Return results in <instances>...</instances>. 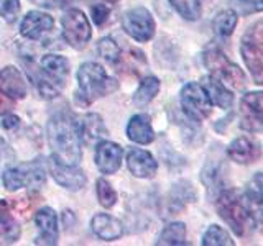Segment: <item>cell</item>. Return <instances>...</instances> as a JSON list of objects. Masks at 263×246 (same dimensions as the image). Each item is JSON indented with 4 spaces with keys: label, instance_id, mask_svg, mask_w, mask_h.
Here are the masks:
<instances>
[{
    "label": "cell",
    "instance_id": "obj_15",
    "mask_svg": "<svg viewBox=\"0 0 263 246\" xmlns=\"http://www.w3.org/2000/svg\"><path fill=\"white\" fill-rule=\"evenodd\" d=\"M53 16L43 12H30L22 20L20 33L28 39H40L41 36L53 28Z\"/></svg>",
    "mask_w": 263,
    "mask_h": 246
},
{
    "label": "cell",
    "instance_id": "obj_5",
    "mask_svg": "<svg viewBox=\"0 0 263 246\" xmlns=\"http://www.w3.org/2000/svg\"><path fill=\"white\" fill-rule=\"evenodd\" d=\"M204 66L211 72V77L220 80L224 86L242 89L245 86V74L237 64H234L219 48L212 46L204 51Z\"/></svg>",
    "mask_w": 263,
    "mask_h": 246
},
{
    "label": "cell",
    "instance_id": "obj_38",
    "mask_svg": "<svg viewBox=\"0 0 263 246\" xmlns=\"http://www.w3.org/2000/svg\"><path fill=\"white\" fill-rule=\"evenodd\" d=\"M10 107H12V104H10V100H8V97L0 95V115L10 110Z\"/></svg>",
    "mask_w": 263,
    "mask_h": 246
},
{
    "label": "cell",
    "instance_id": "obj_19",
    "mask_svg": "<svg viewBox=\"0 0 263 246\" xmlns=\"http://www.w3.org/2000/svg\"><path fill=\"white\" fill-rule=\"evenodd\" d=\"M90 228H92V232L101 240L105 241L117 240L123 233V227L120 221L117 218L107 215V213H97V215H94L92 221H90Z\"/></svg>",
    "mask_w": 263,
    "mask_h": 246
},
{
    "label": "cell",
    "instance_id": "obj_6",
    "mask_svg": "<svg viewBox=\"0 0 263 246\" xmlns=\"http://www.w3.org/2000/svg\"><path fill=\"white\" fill-rule=\"evenodd\" d=\"M2 179L7 191H16L20 187H41L45 184L46 176L40 162H25L16 168H7L2 172Z\"/></svg>",
    "mask_w": 263,
    "mask_h": 246
},
{
    "label": "cell",
    "instance_id": "obj_31",
    "mask_svg": "<svg viewBox=\"0 0 263 246\" xmlns=\"http://www.w3.org/2000/svg\"><path fill=\"white\" fill-rule=\"evenodd\" d=\"M99 53L109 63H117L120 59V48L112 38H104L99 41Z\"/></svg>",
    "mask_w": 263,
    "mask_h": 246
},
{
    "label": "cell",
    "instance_id": "obj_34",
    "mask_svg": "<svg viewBox=\"0 0 263 246\" xmlns=\"http://www.w3.org/2000/svg\"><path fill=\"white\" fill-rule=\"evenodd\" d=\"M15 159V153L10 146H8L2 138H0V174L10 166Z\"/></svg>",
    "mask_w": 263,
    "mask_h": 246
},
{
    "label": "cell",
    "instance_id": "obj_7",
    "mask_svg": "<svg viewBox=\"0 0 263 246\" xmlns=\"http://www.w3.org/2000/svg\"><path fill=\"white\" fill-rule=\"evenodd\" d=\"M61 27H63V38L69 46H72L74 49L86 48L92 31H90L87 16L81 10L71 8V10L66 12L61 20Z\"/></svg>",
    "mask_w": 263,
    "mask_h": 246
},
{
    "label": "cell",
    "instance_id": "obj_32",
    "mask_svg": "<svg viewBox=\"0 0 263 246\" xmlns=\"http://www.w3.org/2000/svg\"><path fill=\"white\" fill-rule=\"evenodd\" d=\"M18 15H20V0H0V16L5 22L13 23Z\"/></svg>",
    "mask_w": 263,
    "mask_h": 246
},
{
    "label": "cell",
    "instance_id": "obj_16",
    "mask_svg": "<svg viewBox=\"0 0 263 246\" xmlns=\"http://www.w3.org/2000/svg\"><path fill=\"white\" fill-rule=\"evenodd\" d=\"M0 92L12 98H23L27 95V84L15 66H7L0 71Z\"/></svg>",
    "mask_w": 263,
    "mask_h": 246
},
{
    "label": "cell",
    "instance_id": "obj_28",
    "mask_svg": "<svg viewBox=\"0 0 263 246\" xmlns=\"http://www.w3.org/2000/svg\"><path fill=\"white\" fill-rule=\"evenodd\" d=\"M173 8L186 20H197L201 16V4L199 0H170Z\"/></svg>",
    "mask_w": 263,
    "mask_h": 246
},
{
    "label": "cell",
    "instance_id": "obj_12",
    "mask_svg": "<svg viewBox=\"0 0 263 246\" xmlns=\"http://www.w3.org/2000/svg\"><path fill=\"white\" fill-rule=\"evenodd\" d=\"M122 146L112 141H101L96 148V164L102 174H114L122 164Z\"/></svg>",
    "mask_w": 263,
    "mask_h": 246
},
{
    "label": "cell",
    "instance_id": "obj_30",
    "mask_svg": "<svg viewBox=\"0 0 263 246\" xmlns=\"http://www.w3.org/2000/svg\"><path fill=\"white\" fill-rule=\"evenodd\" d=\"M97 197H99V202H101L102 207L105 209H110L117 202V194H115L114 187L107 182L105 179H99L97 180Z\"/></svg>",
    "mask_w": 263,
    "mask_h": 246
},
{
    "label": "cell",
    "instance_id": "obj_11",
    "mask_svg": "<svg viewBox=\"0 0 263 246\" xmlns=\"http://www.w3.org/2000/svg\"><path fill=\"white\" fill-rule=\"evenodd\" d=\"M49 172L54 177V180L60 186L69 189V191H79L86 186V176L79 168L71 166V164H64L61 161H58L56 158L49 159Z\"/></svg>",
    "mask_w": 263,
    "mask_h": 246
},
{
    "label": "cell",
    "instance_id": "obj_35",
    "mask_svg": "<svg viewBox=\"0 0 263 246\" xmlns=\"http://www.w3.org/2000/svg\"><path fill=\"white\" fill-rule=\"evenodd\" d=\"M107 16H109V7H105L104 4H97L92 7V18L97 27H102L107 20Z\"/></svg>",
    "mask_w": 263,
    "mask_h": 246
},
{
    "label": "cell",
    "instance_id": "obj_18",
    "mask_svg": "<svg viewBox=\"0 0 263 246\" xmlns=\"http://www.w3.org/2000/svg\"><path fill=\"white\" fill-rule=\"evenodd\" d=\"M41 69L48 76V80L58 89L64 86V80L69 72V63L66 57L58 54H46L41 57Z\"/></svg>",
    "mask_w": 263,
    "mask_h": 246
},
{
    "label": "cell",
    "instance_id": "obj_36",
    "mask_svg": "<svg viewBox=\"0 0 263 246\" xmlns=\"http://www.w3.org/2000/svg\"><path fill=\"white\" fill-rule=\"evenodd\" d=\"M250 187L255 189V191H258L260 194H263V172H257V174L253 176Z\"/></svg>",
    "mask_w": 263,
    "mask_h": 246
},
{
    "label": "cell",
    "instance_id": "obj_20",
    "mask_svg": "<svg viewBox=\"0 0 263 246\" xmlns=\"http://www.w3.org/2000/svg\"><path fill=\"white\" fill-rule=\"evenodd\" d=\"M127 136L138 145H150L155 139V131L152 128L150 117L143 113L132 117L127 125Z\"/></svg>",
    "mask_w": 263,
    "mask_h": 246
},
{
    "label": "cell",
    "instance_id": "obj_29",
    "mask_svg": "<svg viewBox=\"0 0 263 246\" xmlns=\"http://www.w3.org/2000/svg\"><path fill=\"white\" fill-rule=\"evenodd\" d=\"M20 236V227L12 218L0 215V244L15 243Z\"/></svg>",
    "mask_w": 263,
    "mask_h": 246
},
{
    "label": "cell",
    "instance_id": "obj_22",
    "mask_svg": "<svg viewBox=\"0 0 263 246\" xmlns=\"http://www.w3.org/2000/svg\"><path fill=\"white\" fill-rule=\"evenodd\" d=\"M79 133H81L82 141L90 145V143H96L101 138H104L107 135V131L102 123V118L96 113H90L87 117H84V121L79 125Z\"/></svg>",
    "mask_w": 263,
    "mask_h": 246
},
{
    "label": "cell",
    "instance_id": "obj_10",
    "mask_svg": "<svg viewBox=\"0 0 263 246\" xmlns=\"http://www.w3.org/2000/svg\"><path fill=\"white\" fill-rule=\"evenodd\" d=\"M240 127L247 131H263V92H249L240 100Z\"/></svg>",
    "mask_w": 263,
    "mask_h": 246
},
{
    "label": "cell",
    "instance_id": "obj_21",
    "mask_svg": "<svg viewBox=\"0 0 263 246\" xmlns=\"http://www.w3.org/2000/svg\"><path fill=\"white\" fill-rule=\"evenodd\" d=\"M202 87L205 92H208V97L211 98V102L214 105L220 107V109H230V107H232L234 95L227 89V86L222 84L220 80L214 79V77H205Z\"/></svg>",
    "mask_w": 263,
    "mask_h": 246
},
{
    "label": "cell",
    "instance_id": "obj_3",
    "mask_svg": "<svg viewBox=\"0 0 263 246\" xmlns=\"http://www.w3.org/2000/svg\"><path fill=\"white\" fill-rule=\"evenodd\" d=\"M219 217L232 228V232L238 236H247L257 227L250 215L249 209L245 207L243 199H240L232 189L222 191L216 200Z\"/></svg>",
    "mask_w": 263,
    "mask_h": 246
},
{
    "label": "cell",
    "instance_id": "obj_2",
    "mask_svg": "<svg viewBox=\"0 0 263 246\" xmlns=\"http://www.w3.org/2000/svg\"><path fill=\"white\" fill-rule=\"evenodd\" d=\"M79 92L78 98L82 104H92L99 97L114 92L119 87L117 80L107 76L105 69L97 63H84L78 71Z\"/></svg>",
    "mask_w": 263,
    "mask_h": 246
},
{
    "label": "cell",
    "instance_id": "obj_27",
    "mask_svg": "<svg viewBox=\"0 0 263 246\" xmlns=\"http://www.w3.org/2000/svg\"><path fill=\"white\" fill-rule=\"evenodd\" d=\"M204 246H234L230 235L219 225H211L202 236Z\"/></svg>",
    "mask_w": 263,
    "mask_h": 246
},
{
    "label": "cell",
    "instance_id": "obj_4",
    "mask_svg": "<svg viewBox=\"0 0 263 246\" xmlns=\"http://www.w3.org/2000/svg\"><path fill=\"white\" fill-rule=\"evenodd\" d=\"M240 53L253 82L263 86V20L247 28L245 35L242 36Z\"/></svg>",
    "mask_w": 263,
    "mask_h": 246
},
{
    "label": "cell",
    "instance_id": "obj_25",
    "mask_svg": "<svg viewBox=\"0 0 263 246\" xmlns=\"http://www.w3.org/2000/svg\"><path fill=\"white\" fill-rule=\"evenodd\" d=\"M242 199H243L245 207L250 212L255 225L263 227V194H260L258 191L249 187V191L243 194Z\"/></svg>",
    "mask_w": 263,
    "mask_h": 246
},
{
    "label": "cell",
    "instance_id": "obj_8",
    "mask_svg": "<svg viewBox=\"0 0 263 246\" xmlns=\"http://www.w3.org/2000/svg\"><path fill=\"white\" fill-rule=\"evenodd\" d=\"M181 107L191 120L202 121L211 115L212 102L201 84L189 82L181 89Z\"/></svg>",
    "mask_w": 263,
    "mask_h": 246
},
{
    "label": "cell",
    "instance_id": "obj_23",
    "mask_svg": "<svg viewBox=\"0 0 263 246\" xmlns=\"http://www.w3.org/2000/svg\"><path fill=\"white\" fill-rule=\"evenodd\" d=\"M160 90V80L153 77V76H148L145 77L142 82H140V86L137 89V92L134 95V102L137 107H145L146 104H150L155 95L158 94Z\"/></svg>",
    "mask_w": 263,
    "mask_h": 246
},
{
    "label": "cell",
    "instance_id": "obj_1",
    "mask_svg": "<svg viewBox=\"0 0 263 246\" xmlns=\"http://www.w3.org/2000/svg\"><path fill=\"white\" fill-rule=\"evenodd\" d=\"M48 141L53 150V158L58 161L71 166L81 161L79 125L69 115L58 113L48 121Z\"/></svg>",
    "mask_w": 263,
    "mask_h": 246
},
{
    "label": "cell",
    "instance_id": "obj_9",
    "mask_svg": "<svg viewBox=\"0 0 263 246\" xmlns=\"http://www.w3.org/2000/svg\"><path fill=\"white\" fill-rule=\"evenodd\" d=\"M123 28L134 39L146 43L155 35V20L145 7H135L123 15Z\"/></svg>",
    "mask_w": 263,
    "mask_h": 246
},
{
    "label": "cell",
    "instance_id": "obj_13",
    "mask_svg": "<svg viewBox=\"0 0 263 246\" xmlns=\"http://www.w3.org/2000/svg\"><path fill=\"white\" fill-rule=\"evenodd\" d=\"M127 166L135 177L146 179L155 176L156 169H158V162L152 156V153L140 150V148H132L127 154Z\"/></svg>",
    "mask_w": 263,
    "mask_h": 246
},
{
    "label": "cell",
    "instance_id": "obj_14",
    "mask_svg": "<svg viewBox=\"0 0 263 246\" xmlns=\"http://www.w3.org/2000/svg\"><path fill=\"white\" fill-rule=\"evenodd\" d=\"M35 223L40 228V236L35 240L36 244H56L58 243V215L53 209L45 207L36 212L35 215Z\"/></svg>",
    "mask_w": 263,
    "mask_h": 246
},
{
    "label": "cell",
    "instance_id": "obj_37",
    "mask_svg": "<svg viewBox=\"0 0 263 246\" xmlns=\"http://www.w3.org/2000/svg\"><path fill=\"white\" fill-rule=\"evenodd\" d=\"M18 123H20V120H18V117H15V115H8V117L4 118V127L8 130L18 127Z\"/></svg>",
    "mask_w": 263,
    "mask_h": 246
},
{
    "label": "cell",
    "instance_id": "obj_26",
    "mask_svg": "<svg viewBox=\"0 0 263 246\" xmlns=\"http://www.w3.org/2000/svg\"><path fill=\"white\" fill-rule=\"evenodd\" d=\"M238 22V15L234 10H224L217 13L212 22V28L219 36H230L234 33Z\"/></svg>",
    "mask_w": 263,
    "mask_h": 246
},
{
    "label": "cell",
    "instance_id": "obj_39",
    "mask_svg": "<svg viewBox=\"0 0 263 246\" xmlns=\"http://www.w3.org/2000/svg\"><path fill=\"white\" fill-rule=\"evenodd\" d=\"M107 2H117V0H107Z\"/></svg>",
    "mask_w": 263,
    "mask_h": 246
},
{
    "label": "cell",
    "instance_id": "obj_33",
    "mask_svg": "<svg viewBox=\"0 0 263 246\" xmlns=\"http://www.w3.org/2000/svg\"><path fill=\"white\" fill-rule=\"evenodd\" d=\"M232 5L237 8V15L263 12V0H232Z\"/></svg>",
    "mask_w": 263,
    "mask_h": 246
},
{
    "label": "cell",
    "instance_id": "obj_24",
    "mask_svg": "<svg viewBox=\"0 0 263 246\" xmlns=\"http://www.w3.org/2000/svg\"><path fill=\"white\" fill-rule=\"evenodd\" d=\"M158 246H176V244H187L186 241V225L179 223V221H175V223H170L166 228L163 230L158 241H156Z\"/></svg>",
    "mask_w": 263,
    "mask_h": 246
},
{
    "label": "cell",
    "instance_id": "obj_17",
    "mask_svg": "<svg viewBox=\"0 0 263 246\" xmlns=\"http://www.w3.org/2000/svg\"><path fill=\"white\" fill-rule=\"evenodd\" d=\"M227 154L230 159L238 164H252L260 158V146L250 138L240 136L229 145Z\"/></svg>",
    "mask_w": 263,
    "mask_h": 246
}]
</instances>
